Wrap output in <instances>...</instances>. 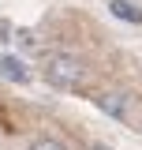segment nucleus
Masks as SVG:
<instances>
[{
    "instance_id": "1",
    "label": "nucleus",
    "mask_w": 142,
    "mask_h": 150,
    "mask_svg": "<svg viewBox=\"0 0 142 150\" xmlns=\"http://www.w3.org/2000/svg\"><path fill=\"white\" fill-rule=\"evenodd\" d=\"M45 79L60 86V90H75L82 79H86V68H82V60L71 53H49L45 56Z\"/></svg>"
},
{
    "instance_id": "2",
    "label": "nucleus",
    "mask_w": 142,
    "mask_h": 150,
    "mask_svg": "<svg viewBox=\"0 0 142 150\" xmlns=\"http://www.w3.org/2000/svg\"><path fill=\"white\" fill-rule=\"evenodd\" d=\"M0 71L8 75L11 83H30V71H26V64L15 60V56H0Z\"/></svg>"
},
{
    "instance_id": "3",
    "label": "nucleus",
    "mask_w": 142,
    "mask_h": 150,
    "mask_svg": "<svg viewBox=\"0 0 142 150\" xmlns=\"http://www.w3.org/2000/svg\"><path fill=\"white\" fill-rule=\"evenodd\" d=\"M108 11H112L116 19H124V23H142V8L127 4V0H112V4H108Z\"/></svg>"
},
{
    "instance_id": "4",
    "label": "nucleus",
    "mask_w": 142,
    "mask_h": 150,
    "mask_svg": "<svg viewBox=\"0 0 142 150\" xmlns=\"http://www.w3.org/2000/svg\"><path fill=\"white\" fill-rule=\"evenodd\" d=\"M97 105H101L108 116H120V112H124V94H105V98H97Z\"/></svg>"
},
{
    "instance_id": "5",
    "label": "nucleus",
    "mask_w": 142,
    "mask_h": 150,
    "mask_svg": "<svg viewBox=\"0 0 142 150\" xmlns=\"http://www.w3.org/2000/svg\"><path fill=\"white\" fill-rule=\"evenodd\" d=\"M30 150H64V146H60L56 139H37V143H34Z\"/></svg>"
},
{
    "instance_id": "6",
    "label": "nucleus",
    "mask_w": 142,
    "mask_h": 150,
    "mask_svg": "<svg viewBox=\"0 0 142 150\" xmlns=\"http://www.w3.org/2000/svg\"><path fill=\"white\" fill-rule=\"evenodd\" d=\"M90 150H108V146H90Z\"/></svg>"
}]
</instances>
